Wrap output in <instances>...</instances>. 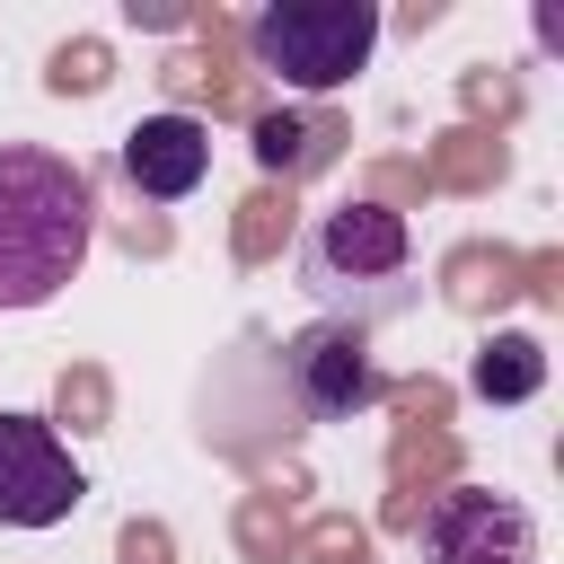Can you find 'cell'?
<instances>
[{
    "mask_svg": "<svg viewBox=\"0 0 564 564\" xmlns=\"http://www.w3.org/2000/svg\"><path fill=\"white\" fill-rule=\"evenodd\" d=\"M97 247V194L70 159L0 141V308H44Z\"/></svg>",
    "mask_w": 564,
    "mask_h": 564,
    "instance_id": "6da1fadb",
    "label": "cell"
},
{
    "mask_svg": "<svg viewBox=\"0 0 564 564\" xmlns=\"http://www.w3.org/2000/svg\"><path fill=\"white\" fill-rule=\"evenodd\" d=\"M300 291L326 300V317L344 326H379L414 308V229L388 203H335L308 220L300 238Z\"/></svg>",
    "mask_w": 564,
    "mask_h": 564,
    "instance_id": "7a4b0ae2",
    "label": "cell"
},
{
    "mask_svg": "<svg viewBox=\"0 0 564 564\" xmlns=\"http://www.w3.org/2000/svg\"><path fill=\"white\" fill-rule=\"evenodd\" d=\"M247 53L282 88L326 97L379 53V9L370 0H273V9L247 18Z\"/></svg>",
    "mask_w": 564,
    "mask_h": 564,
    "instance_id": "3957f363",
    "label": "cell"
},
{
    "mask_svg": "<svg viewBox=\"0 0 564 564\" xmlns=\"http://www.w3.org/2000/svg\"><path fill=\"white\" fill-rule=\"evenodd\" d=\"M282 388H291V405L308 423H352V414H370L388 397V370H379V352H370L361 326L317 317V326H300L282 344Z\"/></svg>",
    "mask_w": 564,
    "mask_h": 564,
    "instance_id": "277c9868",
    "label": "cell"
},
{
    "mask_svg": "<svg viewBox=\"0 0 564 564\" xmlns=\"http://www.w3.org/2000/svg\"><path fill=\"white\" fill-rule=\"evenodd\" d=\"M88 502L70 441L44 414H0V529H62Z\"/></svg>",
    "mask_w": 564,
    "mask_h": 564,
    "instance_id": "5b68a950",
    "label": "cell"
},
{
    "mask_svg": "<svg viewBox=\"0 0 564 564\" xmlns=\"http://www.w3.org/2000/svg\"><path fill=\"white\" fill-rule=\"evenodd\" d=\"M423 564H538V520L494 485H449L414 520Z\"/></svg>",
    "mask_w": 564,
    "mask_h": 564,
    "instance_id": "8992f818",
    "label": "cell"
},
{
    "mask_svg": "<svg viewBox=\"0 0 564 564\" xmlns=\"http://www.w3.org/2000/svg\"><path fill=\"white\" fill-rule=\"evenodd\" d=\"M115 167H123V185L141 203H185L212 176V123L203 115H141L115 141Z\"/></svg>",
    "mask_w": 564,
    "mask_h": 564,
    "instance_id": "52a82bcc",
    "label": "cell"
},
{
    "mask_svg": "<svg viewBox=\"0 0 564 564\" xmlns=\"http://www.w3.org/2000/svg\"><path fill=\"white\" fill-rule=\"evenodd\" d=\"M256 167L264 176H282V185H300V176H317V167H335L344 159V123L335 115H291V106H273V115H256Z\"/></svg>",
    "mask_w": 564,
    "mask_h": 564,
    "instance_id": "ba28073f",
    "label": "cell"
},
{
    "mask_svg": "<svg viewBox=\"0 0 564 564\" xmlns=\"http://www.w3.org/2000/svg\"><path fill=\"white\" fill-rule=\"evenodd\" d=\"M467 388H476L485 405H520V397H538V388H546V344H538V335H520V326L485 335V344H476V361H467Z\"/></svg>",
    "mask_w": 564,
    "mask_h": 564,
    "instance_id": "9c48e42d",
    "label": "cell"
}]
</instances>
